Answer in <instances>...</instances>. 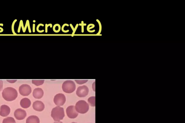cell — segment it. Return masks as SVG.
I'll use <instances>...</instances> for the list:
<instances>
[{
  "mask_svg": "<svg viewBox=\"0 0 185 123\" xmlns=\"http://www.w3.org/2000/svg\"><path fill=\"white\" fill-rule=\"evenodd\" d=\"M44 80H32V83L37 86L41 85L44 83Z\"/></svg>",
  "mask_w": 185,
  "mask_h": 123,
  "instance_id": "cell-17",
  "label": "cell"
},
{
  "mask_svg": "<svg viewBox=\"0 0 185 123\" xmlns=\"http://www.w3.org/2000/svg\"><path fill=\"white\" fill-rule=\"evenodd\" d=\"M11 110L10 108L6 105H3L0 108V115L3 117L8 116L10 114Z\"/></svg>",
  "mask_w": 185,
  "mask_h": 123,
  "instance_id": "cell-11",
  "label": "cell"
},
{
  "mask_svg": "<svg viewBox=\"0 0 185 123\" xmlns=\"http://www.w3.org/2000/svg\"><path fill=\"white\" fill-rule=\"evenodd\" d=\"M70 26L71 28H72L73 31L74 29V28L72 24H70Z\"/></svg>",
  "mask_w": 185,
  "mask_h": 123,
  "instance_id": "cell-33",
  "label": "cell"
},
{
  "mask_svg": "<svg viewBox=\"0 0 185 123\" xmlns=\"http://www.w3.org/2000/svg\"><path fill=\"white\" fill-rule=\"evenodd\" d=\"M40 26H44L43 24H39V25H38L37 26V28H36V30H37V31L39 33H41L43 32L44 31V30H41H41H39V27H40Z\"/></svg>",
  "mask_w": 185,
  "mask_h": 123,
  "instance_id": "cell-23",
  "label": "cell"
},
{
  "mask_svg": "<svg viewBox=\"0 0 185 123\" xmlns=\"http://www.w3.org/2000/svg\"><path fill=\"white\" fill-rule=\"evenodd\" d=\"M48 24H46V25H45V32L46 33H48Z\"/></svg>",
  "mask_w": 185,
  "mask_h": 123,
  "instance_id": "cell-29",
  "label": "cell"
},
{
  "mask_svg": "<svg viewBox=\"0 0 185 123\" xmlns=\"http://www.w3.org/2000/svg\"><path fill=\"white\" fill-rule=\"evenodd\" d=\"M33 107L34 110L38 112H41L44 109L45 105L41 101H37L33 103Z\"/></svg>",
  "mask_w": 185,
  "mask_h": 123,
  "instance_id": "cell-10",
  "label": "cell"
},
{
  "mask_svg": "<svg viewBox=\"0 0 185 123\" xmlns=\"http://www.w3.org/2000/svg\"><path fill=\"white\" fill-rule=\"evenodd\" d=\"M75 81L78 84H82L86 83L88 81V80H75Z\"/></svg>",
  "mask_w": 185,
  "mask_h": 123,
  "instance_id": "cell-20",
  "label": "cell"
},
{
  "mask_svg": "<svg viewBox=\"0 0 185 123\" xmlns=\"http://www.w3.org/2000/svg\"><path fill=\"white\" fill-rule=\"evenodd\" d=\"M26 112L22 109H18L15 111L14 116L18 120H22L27 116Z\"/></svg>",
  "mask_w": 185,
  "mask_h": 123,
  "instance_id": "cell-9",
  "label": "cell"
},
{
  "mask_svg": "<svg viewBox=\"0 0 185 123\" xmlns=\"http://www.w3.org/2000/svg\"><path fill=\"white\" fill-rule=\"evenodd\" d=\"M2 123H16V121L14 118L12 117H8L4 118Z\"/></svg>",
  "mask_w": 185,
  "mask_h": 123,
  "instance_id": "cell-15",
  "label": "cell"
},
{
  "mask_svg": "<svg viewBox=\"0 0 185 123\" xmlns=\"http://www.w3.org/2000/svg\"><path fill=\"white\" fill-rule=\"evenodd\" d=\"M40 120L38 117L36 116L29 117L26 120V123H39Z\"/></svg>",
  "mask_w": 185,
  "mask_h": 123,
  "instance_id": "cell-14",
  "label": "cell"
},
{
  "mask_svg": "<svg viewBox=\"0 0 185 123\" xmlns=\"http://www.w3.org/2000/svg\"><path fill=\"white\" fill-rule=\"evenodd\" d=\"M21 107L24 108H28L31 106V103L30 100L28 98L22 99L20 101Z\"/></svg>",
  "mask_w": 185,
  "mask_h": 123,
  "instance_id": "cell-13",
  "label": "cell"
},
{
  "mask_svg": "<svg viewBox=\"0 0 185 123\" xmlns=\"http://www.w3.org/2000/svg\"><path fill=\"white\" fill-rule=\"evenodd\" d=\"M26 23L27 24V26H28L29 32V33H31V27H30V24H29V21L28 20H27V21Z\"/></svg>",
  "mask_w": 185,
  "mask_h": 123,
  "instance_id": "cell-25",
  "label": "cell"
},
{
  "mask_svg": "<svg viewBox=\"0 0 185 123\" xmlns=\"http://www.w3.org/2000/svg\"><path fill=\"white\" fill-rule=\"evenodd\" d=\"M54 101L56 105L59 107L62 106L66 102V97L63 94H57L54 97Z\"/></svg>",
  "mask_w": 185,
  "mask_h": 123,
  "instance_id": "cell-5",
  "label": "cell"
},
{
  "mask_svg": "<svg viewBox=\"0 0 185 123\" xmlns=\"http://www.w3.org/2000/svg\"><path fill=\"white\" fill-rule=\"evenodd\" d=\"M48 26H50V27H51H51H53L52 24H48Z\"/></svg>",
  "mask_w": 185,
  "mask_h": 123,
  "instance_id": "cell-35",
  "label": "cell"
},
{
  "mask_svg": "<svg viewBox=\"0 0 185 123\" xmlns=\"http://www.w3.org/2000/svg\"><path fill=\"white\" fill-rule=\"evenodd\" d=\"M95 97H92L88 99V102L92 107H95Z\"/></svg>",
  "mask_w": 185,
  "mask_h": 123,
  "instance_id": "cell-16",
  "label": "cell"
},
{
  "mask_svg": "<svg viewBox=\"0 0 185 123\" xmlns=\"http://www.w3.org/2000/svg\"><path fill=\"white\" fill-rule=\"evenodd\" d=\"M17 21V19H15V20L14 21H13V24H12V32H13V34L15 35H16L17 34H16L15 32V30H14V25H15V23Z\"/></svg>",
  "mask_w": 185,
  "mask_h": 123,
  "instance_id": "cell-19",
  "label": "cell"
},
{
  "mask_svg": "<svg viewBox=\"0 0 185 123\" xmlns=\"http://www.w3.org/2000/svg\"><path fill=\"white\" fill-rule=\"evenodd\" d=\"M19 92L21 95L23 96H28L31 93L32 88L29 85H22L19 87Z\"/></svg>",
  "mask_w": 185,
  "mask_h": 123,
  "instance_id": "cell-6",
  "label": "cell"
},
{
  "mask_svg": "<svg viewBox=\"0 0 185 123\" xmlns=\"http://www.w3.org/2000/svg\"><path fill=\"white\" fill-rule=\"evenodd\" d=\"M76 123V122H72V123Z\"/></svg>",
  "mask_w": 185,
  "mask_h": 123,
  "instance_id": "cell-38",
  "label": "cell"
},
{
  "mask_svg": "<svg viewBox=\"0 0 185 123\" xmlns=\"http://www.w3.org/2000/svg\"><path fill=\"white\" fill-rule=\"evenodd\" d=\"M69 26V24H64V25L63 26H62V31L63 32L67 33L69 32V30H66V31H65V30H64V27L65 26Z\"/></svg>",
  "mask_w": 185,
  "mask_h": 123,
  "instance_id": "cell-22",
  "label": "cell"
},
{
  "mask_svg": "<svg viewBox=\"0 0 185 123\" xmlns=\"http://www.w3.org/2000/svg\"><path fill=\"white\" fill-rule=\"evenodd\" d=\"M79 25L80 26H81V32L84 33V26H86V24H84V21H82L81 23L79 24Z\"/></svg>",
  "mask_w": 185,
  "mask_h": 123,
  "instance_id": "cell-21",
  "label": "cell"
},
{
  "mask_svg": "<svg viewBox=\"0 0 185 123\" xmlns=\"http://www.w3.org/2000/svg\"><path fill=\"white\" fill-rule=\"evenodd\" d=\"M22 31H23L24 30V26L23 23L22 24Z\"/></svg>",
  "mask_w": 185,
  "mask_h": 123,
  "instance_id": "cell-34",
  "label": "cell"
},
{
  "mask_svg": "<svg viewBox=\"0 0 185 123\" xmlns=\"http://www.w3.org/2000/svg\"><path fill=\"white\" fill-rule=\"evenodd\" d=\"M54 123H63V122H61V121H55Z\"/></svg>",
  "mask_w": 185,
  "mask_h": 123,
  "instance_id": "cell-36",
  "label": "cell"
},
{
  "mask_svg": "<svg viewBox=\"0 0 185 123\" xmlns=\"http://www.w3.org/2000/svg\"><path fill=\"white\" fill-rule=\"evenodd\" d=\"M44 95V92L42 89L40 88H37L34 89L33 91V95L34 98L40 99L43 97Z\"/></svg>",
  "mask_w": 185,
  "mask_h": 123,
  "instance_id": "cell-12",
  "label": "cell"
},
{
  "mask_svg": "<svg viewBox=\"0 0 185 123\" xmlns=\"http://www.w3.org/2000/svg\"><path fill=\"white\" fill-rule=\"evenodd\" d=\"M78 24H77L76 26L75 27V28H74V31H73V33H72V35H71V36H74V34H75V33L76 32V30H77V27H78Z\"/></svg>",
  "mask_w": 185,
  "mask_h": 123,
  "instance_id": "cell-27",
  "label": "cell"
},
{
  "mask_svg": "<svg viewBox=\"0 0 185 123\" xmlns=\"http://www.w3.org/2000/svg\"><path fill=\"white\" fill-rule=\"evenodd\" d=\"M62 89L66 93H71L75 90L76 85L74 81L67 80L64 82L62 85Z\"/></svg>",
  "mask_w": 185,
  "mask_h": 123,
  "instance_id": "cell-4",
  "label": "cell"
},
{
  "mask_svg": "<svg viewBox=\"0 0 185 123\" xmlns=\"http://www.w3.org/2000/svg\"><path fill=\"white\" fill-rule=\"evenodd\" d=\"M89 90L87 86L83 85L79 86L76 91V95L79 97H84L89 93Z\"/></svg>",
  "mask_w": 185,
  "mask_h": 123,
  "instance_id": "cell-8",
  "label": "cell"
},
{
  "mask_svg": "<svg viewBox=\"0 0 185 123\" xmlns=\"http://www.w3.org/2000/svg\"><path fill=\"white\" fill-rule=\"evenodd\" d=\"M3 86V82L2 80H0V92L2 89Z\"/></svg>",
  "mask_w": 185,
  "mask_h": 123,
  "instance_id": "cell-28",
  "label": "cell"
},
{
  "mask_svg": "<svg viewBox=\"0 0 185 123\" xmlns=\"http://www.w3.org/2000/svg\"><path fill=\"white\" fill-rule=\"evenodd\" d=\"M7 81L10 82L11 83H14L16 81V80H7Z\"/></svg>",
  "mask_w": 185,
  "mask_h": 123,
  "instance_id": "cell-32",
  "label": "cell"
},
{
  "mask_svg": "<svg viewBox=\"0 0 185 123\" xmlns=\"http://www.w3.org/2000/svg\"><path fill=\"white\" fill-rule=\"evenodd\" d=\"M75 109L78 113L84 114L87 112L89 109V105L86 101L81 100L76 104Z\"/></svg>",
  "mask_w": 185,
  "mask_h": 123,
  "instance_id": "cell-3",
  "label": "cell"
},
{
  "mask_svg": "<svg viewBox=\"0 0 185 123\" xmlns=\"http://www.w3.org/2000/svg\"><path fill=\"white\" fill-rule=\"evenodd\" d=\"M33 33L35 32V24H33Z\"/></svg>",
  "mask_w": 185,
  "mask_h": 123,
  "instance_id": "cell-31",
  "label": "cell"
},
{
  "mask_svg": "<svg viewBox=\"0 0 185 123\" xmlns=\"http://www.w3.org/2000/svg\"><path fill=\"white\" fill-rule=\"evenodd\" d=\"M51 116L55 121H60L65 116L63 108L57 106L53 108L51 111Z\"/></svg>",
  "mask_w": 185,
  "mask_h": 123,
  "instance_id": "cell-2",
  "label": "cell"
},
{
  "mask_svg": "<svg viewBox=\"0 0 185 123\" xmlns=\"http://www.w3.org/2000/svg\"><path fill=\"white\" fill-rule=\"evenodd\" d=\"M66 113L69 118L74 119L76 118L78 115L75 106H69L66 109Z\"/></svg>",
  "mask_w": 185,
  "mask_h": 123,
  "instance_id": "cell-7",
  "label": "cell"
},
{
  "mask_svg": "<svg viewBox=\"0 0 185 123\" xmlns=\"http://www.w3.org/2000/svg\"><path fill=\"white\" fill-rule=\"evenodd\" d=\"M33 22H36V21L35 20H34L33 21Z\"/></svg>",
  "mask_w": 185,
  "mask_h": 123,
  "instance_id": "cell-37",
  "label": "cell"
},
{
  "mask_svg": "<svg viewBox=\"0 0 185 123\" xmlns=\"http://www.w3.org/2000/svg\"><path fill=\"white\" fill-rule=\"evenodd\" d=\"M96 21L97 22H98V24H99V27H100L99 31V32H98V33H97V35H99L100 34L101 32V31L102 30V26H101V24L100 22V21L99 20H98V19H97Z\"/></svg>",
  "mask_w": 185,
  "mask_h": 123,
  "instance_id": "cell-24",
  "label": "cell"
},
{
  "mask_svg": "<svg viewBox=\"0 0 185 123\" xmlns=\"http://www.w3.org/2000/svg\"><path fill=\"white\" fill-rule=\"evenodd\" d=\"M0 26H4V24H0ZM0 29L1 30V31H0V33L4 31V29L1 28V27H0Z\"/></svg>",
  "mask_w": 185,
  "mask_h": 123,
  "instance_id": "cell-30",
  "label": "cell"
},
{
  "mask_svg": "<svg viewBox=\"0 0 185 123\" xmlns=\"http://www.w3.org/2000/svg\"><path fill=\"white\" fill-rule=\"evenodd\" d=\"M95 25L94 24H92V25L91 26V27H90V24H89L88 26H87V30L88 32H89V33H93L94 32H95V30H92V31H91L90 30L91 29H92L94 27H95Z\"/></svg>",
  "mask_w": 185,
  "mask_h": 123,
  "instance_id": "cell-18",
  "label": "cell"
},
{
  "mask_svg": "<svg viewBox=\"0 0 185 123\" xmlns=\"http://www.w3.org/2000/svg\"><path fill=\"white\" fill-rule=\"evenodd\" d=\"M22 23H23V21H22V20H21L20 21V22L19 28H18V33H19L20 32L21 27H22Z\"/></svg>",
  "mask_w": 185,
  "mask_h": 123,
  "instance_id": "cell-26",
  "label": "cell"
},
{
  "mask_svg": "<svg viewBox=\"0 0 185 123\" xmlns=\"http://www.w3.org/2000/svg\"><path fill=\"white\" fill-rule=\"evenodd\" d=\"M2 95L3 98L7 101H14L17 98L18 93L16 90L13 88L8 87L3 91Z\"/></svg>",
  "mask_w": 185,
  "mask_h": 123,
  "instance_id": "cell-1",
  "label": "cell"
}]
</instances>
